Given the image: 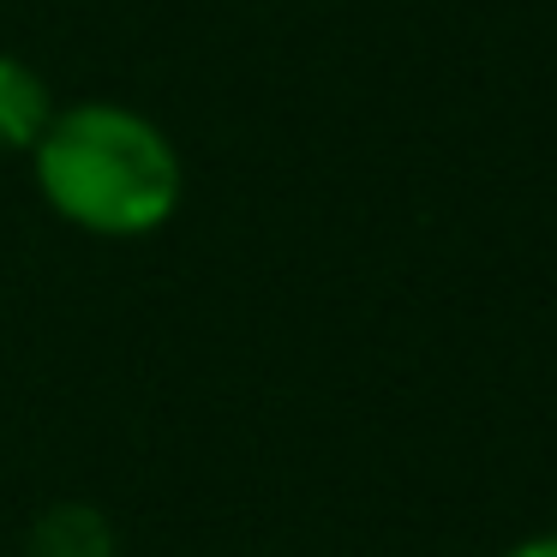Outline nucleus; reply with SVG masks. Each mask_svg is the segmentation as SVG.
Here are the masks:
<instances>
[{
  "mask_svg": "<svg viewBox=\"0 0 557 557\" xmlns=\"http://www.w3.org/2000/svg\"><path fill=\"white\" fill-rule=\"evenodd\" d=\"M37 193L66 228L90 240H145L169 228L186 198L174 138L133 102H66L30 150Z\"/></svg>",
  "mask_w": 557,
  "mask_h": 557,
  "instance_id": "1",
  "label": "nucleus"
},
{
  "mask_svg": "<svg viewBox=\"0 0 557 557\" xmlns=\"http://www.w3.org/2000/svg\"><path fill=\"white\" fill-rule=\"evenodd\" d=\"M54 109H61V102H54L49 78H42L37 66H30L25 54H0V150L30 157L37 138L49 133Z\"/></svg>",
  "mask_w": 557,
  "mask_h": 557,
  "instance_id": "2",
  "label": "nucleus"
},
{
  "mask_svg": "<svg viewBox=\"0 0 557 557\" xmlns=\"http://www.w3.org/2000/svg\"><path fill=\"white\" fill-rule=\"evenodd\" d=\"M25 557H121V540H114V521L97 504L66 497V504H49L30 521Z\"/></svg>",
  "mask_w": 557,
  "mask_h": 557,
  "instance_id": "3",
  "label": "nucleus"
},
{
  "mask_svg": "<svg viewBox=\"0 0 557 557\" xmlns=\"http://www.w3.org/2000/svg\"><path fill=\"white\" fill-rule=\"evenodd\" d=\"M504 557H557V533H533V540H516Z\"/></svg>",
  "mask_w": 557,
  "mask_h": 557,
  "instance_id": "4",
  "label": "nucleus"
}]
</instances>
